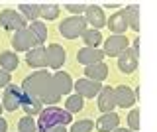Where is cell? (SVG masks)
Masks as SVG:
<instances>
[{"mask_svg": "<svg viewBox=\"0 0 157 132\" xmlns=\"http://www.w3.org/2000/svg\"><path fill=\"white\" fill-rule=\"evenodd\" d=\"M73 122V114L57 106H47L39 112V122H37V132H45L51 126H67Z\"/></svg>", "mask_w": 157, "mask_h": 132, "instance_id": "6da1fadb", "label": "cell"}, {"mask_svg": "<svg viewBox=\"0 0 157 132\" xmlns=\"http://www.w3.org/2000/svg\"><path fill=\"white\" fill-rule=\"evenodd\" d=\"M49 85H51V73L49 71H33L32 75H28L22 81L20 87H22V91L26 95H32L36 99H39Z\"/></svg>", "mask_w": 157, "mask_h": 132, "instance_id": "7a4b0ae2", "label": "cell"}, {"mask_svg": "<svg viewBox=\"0 0 157 132\" xmlns=\"http://www.w3.org/2000/svg\"><path fill=\"white\" fill-rule=\"evenodd\" d=\"M59 32L63 34V38L67 40H77L86 32V20L82 16H69L63 18V22L59 24Z\"/></svg>", "mask_w": 157, "mask_h": 132, "instance_id": "3957f363", "label": "cell"}, {"mask_svg": "<svg viewBox=\"0 0 157 132\" xmlns=\"http://www.w3.org/2000/svg\"><path fill=\"white\" fill-rule=\"evenodd\" d=\"M0 26L10 32H20L28 28V20L20 12L12 10V8H6V10L0 12Z\"/></svg>", "mask_w": 157, "mask_h": 132, "instance_id": "277c9868", "label": "cell"}, {"mask_svg": "<svg viewBox=\"0 0 157 132\" xmlns=\"http://www.w3.org/2000/svg\"><path fill=\"white\" fill-rule=\"evenodd\" d=\"M22 97H24V91H22V87H18V85H10L4 89L2 93V109L4 110H8V112H14L16 109H20L22 106Z\"/></svg>", "mask_w": 157, "mask_h": 132, "instance_id": "5b68a950", "label": "cell"}, {"mask_svg": "<svg viewBox=\"0 0 157 132\" xmlns=\"http://www.w3.org/2000/svg\"><path fill=\"white\" fill-rule=\"evenodd\" d=\"M104 47H102V53L110 57H120L128 47H130V40L126 36H110L108 40L102 42Z\"/></svg>", "mask_w": 157, "mask_h": 132, "instance_id": "8992f818", "label": "cell"}, {"mask_svg": "<svg viewBox=\"0 0 157 132\" xmlns=\"http://www.w3.org/2000/svg\"><path fill=\"white\" fill-rule=\"evenodd\" d=\"M12 47H14V51H29V50H33V47H37V42H36V38L32 36V32L28 30H20V32H14V38H12Z\"/></svg>", "mask_w": 157, "mask_h": 132, "instance_id": "52a82bcc", "label": "cell"}, {"mask_svg": "<svg viewBox=\"0 0 157 132\" xmlns=\"http://www.w3.org/2000/svg\"><path fill=\"white\" fill-rule=\"evenodd\" d=\"M100 89H102L100 83H94L90 79H78L73 83V91L77 95H81L82 99H94V97H98Z\"/></svg>", "mask_w": 157, "mask_h": 132, "instance_id": "ba28073f", "label": "cell"}, {"mask_svg": "<svg viewBox=\"0 0 157 132\" xmlns=\"http://www.w3.org/2000/svg\"><path fill=\"white\" fill-rule=\"evenodd\" d=\"M137 97L136 93L130 89L128 85H118L114 89V102L116 106H120V109H132V106L136 105Z\"/></svg>", "mask_w": 157, "mask_h": 132, "instance_id": "9c48e42d", "label": "cell"}, {"mask_svg": "<svg viewBox=\"0 0 157 132\" xmlns=\"http://www.w3.org/2000/svg\"><path fill=\"white\" fill-rule=\"evenodd\" d=\"M85 20H86V24H90V26H92V30H98V32H100V28L106 26L104 12H102V8L96 6V4H88V6H86Z\"/></svg>", "mask_w": 157, "mask_h": 132, "instance_id": "30bf717a", "label": "cell"}, {"mask_svg": "<svg viewBox=\"0 0 157 132\" xmlns=\"http://www.w3.org/2000/svg\"><path fill=\"white\" fill-rule=\"evenodd\" d=\"M65 59H67V51L63 50V46H59V43L47 46V65L51 69H61Z\"/></svg>", "mask_w": 157, "mask_h": 132, "instance_id": "8fae6325", "label": "cell"}, {"mask_svg": "<svg viewBox=\"0 0 157 132\" xmlns=\"http://www.w3.org/2000/svg\"><path fill=\"white\" fill-rule=\"evenodd\" d=\"M104 59V53L102 50H92V47H82V50L77 51V61L85 67H90L94 63H102Z\"/></svg>", "mask_w": 157, "mask_h": 132, "instance_id": "7c38bea8", "label": "cell"}, {"mask_svg": "<svg viewBox=\"0 0 157 132\" xmlns=\"http://www.w3.org/2000/svg\"><path fill=\"white\" fill-rule=\"evenodd\" d=\"M51 81H53V87L57 89L59 95H71V91H73V79H71V75L65 71H55L51 75Z\"/></svg>", "mask_w": 157, "mask_h": 132, "instance_id": "4fadbf2b", "label": "cell"}, {"mask_svg": "<svg viewBox=\"0 0 157 132\" xmlns=\"http://www.w3.org/2000/svg\"><path fill=\"white\" fill-rule=\"evenodd\" d=\"M26 63L29 67H36V69H43L47 67V50L41 46L33 47L26 53Z\"/></svg>", "mask_w": 157, "mask_h": 132, "instance_id": "5bb4252c", "label": "cell"}, {"mask_svg": "<svg viewBox=\"0 0 157 132\" xmlns=\"http://www.w3.org/2000/svg\"><path fill=\"white\" fill-rule=\"evenodd\" d=\"M116 102H114V89L110 87H102L100 93H98V110L102 114H108V112H114Z\"/></svg>", "mask_w": 157, "mask_h": 132, "instance_id": "9a60e30c", "label": "cell"}, {"mask_svg": "<svg viewBox=\"0 0 157 132\" xmlns=\"http://www.w3.org/2000/svg\"><path fill=\"white\" fill-rule=\"evenodd\" d=\"M106 26L110 28V32L114 34V36H124L126 30H128V22H126V14H124V10L112 14L110 20H106Z\"/></svg>", "mask_w": 157, "mask_h": 132, "instance_id": "2e32d148", "label": "cell"}, {"mask_svg": "<svg viewBox=\"0 0 157 132\" xmlns=\"http://www.w3.org/2000/svg\"><path fill=\"white\" fill-rule=\"evenodd\" d=\"M96 130L98 132H114L118 126H120V116L116 112H108V114H102L100 118H96Z\"/></svg>", "mask_w": 157, "mask_h": 132, "instance_id": "e0dca14e", "label": "cell"}, {"mask_svg": "<svg viewBox=\"0 0 157 132\" xmlns=\"http://www.w3.org/2000/svg\"><path fill=\"white\" fill-rule=\"evenodd\" d=\"M106 77H108V65L104 61H102V63H94V65H90V67L85 69V79H90L94 83L104 81Z\"/></svg>", "mask_w": 157, "mask_h": 132, "instance_id": "ac0fdd59", "label": "cell"}, {"mask_svg": "<svg viewBox=\"0 0 157 132\" xmlns=\"http://www.w3.org/2000/svg\"><path fill=\"white\" fill-rule=\"evenodd\" d=\"M22 109L26 110L28 116H33V114H39V112L43 110V105H41V101H39V99H36V97L26 95V93H24V97H22Z\"/></svg>", "mask_w": 157, "mask_h": 132, "instance_id": "d6986e66", "label": "cell"}, {"mask_svg": "<svg viewBox=\"0 0 157 132\" xmlns=\"http://www.w3.org/2000/svg\"><path fill=\"white\" fill-rule=\"evenodd\" d=\"M20 65V57L16 55V51H2L0 53V67L6 73L16 71Z\"/></svg>", "mask_w": 157, "mask_h": 132, "instance_id": "ffe728a7", "label": "cell"}, {"mask_svg": "<svg viewBox=\"0 0 157 132\" xmlns=\"http://www.w3.org/2000/svg\"><path fill=\"white\" fill-rule=\"evenodd\" d=\"M28 30L32 32V36L36 38V42H37V46H41V43H45L47 42V26L43 22H32V24H28Z\"/></svg>", "mask_w": 157, "mask_h": 132, "instance_id": "44dd1931", "label": "cell"}, {"mask_svg": "<svg viewBox=\"0 0 157 132\" xmlns=\"http://www.w3.org/2000/svg\"><path fill=\"white\" fill-rule=\"evenodd\" d=\"M118 69H120L122 73H134L137 69V59L132 57L130 51L126 50L120 57H118Z\"/></svg>", "mask_w": 157, "mask_h": 132, "instance_id": "7402d4cb", "label": "cell"}, {"mask_svg": "<svg viewBox=\"0 0 157 132\" xmlns=\"http://www.w3.org/2000/svg\"><path fill=\"white\" fill-rule=\"evenodd\" d=\"M124 14H126L128 28H132L134 32H137V30H140V6H137V4L126 6V8H124Z\"/></svg>", "mask_w": 157, "mask_h": 132, "instance_id": "603a6c76", "label": "cell"}, {"mask_svg": "<svg viewBox=\"0 0 157 132\" xmlns=\"http://www.w3.org/2000/svg\"><path fill=\"white\" fill-rule=\"evenodd\" d=\"M81 38H82V42L86 43L85 47H92V50H98V46L104 42V40H102V34L98 30H86Z\"/></svg>", "mask_w": 157, "mask_h": 132, "instance_id": "cb8c5ba5", "label": "cell"}, {"mask_svg": "<svg viewBox=\"0 0 157 132\" xmlns=\"http://www.w3.org/2000/svg\"><path fill=\"white\" fill-rule=\"evenodd\" d=\"M59 14H61L59 4H39V16L43 20H57Z\"/></svg>", "mask_w": 157, "mask_h": 132, "instance_id": "d4e9b609", "label": "cell"}, {"mask_svg": "<svg viewBox=\"0 0 157 132\" xmlns=\"http://www.w3.org/2000/svg\"><path fill=\"white\" fill-rule=\"evenodd\" d=\"M82 109H85V99H82L81 95H69L67 97V102H65V110L67 112H81Z\"/></svg>", "mask_w": 157, "mask_h": 132, "instance_id": "484cf974", "label": "cell"}, {"mask_svg": "<svg viewBox=\"0 0 157 132\" xmlns=\"http://www.w3.org/2000/svg\"><path fill=\"white\" fill-rule=\"evenodd\" d=\"M18 8H20V14H22L26 20H32V22H36V20H37V16H39V4L22 2Z\"/></svg>", "mask_w": 157, "mask_h": 132, "instance_id": "4316f807", "label": "cell"}, {"mask_svg": "<svg viewBox=\"0 0 157 132\" xmlns=\"http://www.w3.org/2000/svg\"><path fill=\"white\" fill-rule=\"evenodd\" d=\"M59 99H61V95H59L57 89L53 87V81H51V85H49L47 89H45V93L39 97L41 105H47V106H55V102H59Z\"/></svg>", "mask_w": 157, "mask_h": 132, "instance_id": "83f0119b", "label": "cell"}, {"mask_svg": "<svg viewBox=\"0 0 157 132\" xmlns=\"http://www.w3.org/2000/svg\"><path fill=\"white\" fill-rule=\"evenodd\" d=\"M18 132H37V122L33 116H22L18 122Z\"/></svg>", "mask_w": 157, "mask_h": 132, "instance_id": "f1b7e54d", "label": "cell"}, {"mask_svg": "<svg viewBox=\"0 0 157 132\" xmlns=\"http://www.w3.org/2000/svg\"><path fill=\"white\" fill-rule=\"evenodd\" d=\"M92 128H94V122L85 118V120L73 122V126H71V130H69V132H92Z\"/></svg>", "mask_w": 157, "mask_h": 132, "instance_id": "f546056e", "label": "cell"}, {"mask_svg": "<svg viewBox=\"0 0 157 132\" xmlns=\"http://www.w3.org/2000/svg\"><path fill=\"white\" fill-rule=\"evenodd\" d=\"M128 124H130V130L132 132H137L140 130V110L137 109H132L130 114H128Z\"/></svg>", "mask_w": 157, "mask_h": 132, "instance_id": "4dcf8cb0", "label": "cell"}, {"mask_svg": "<svg viewBox=\"0 0 157 132\" xmlns=\"http://www.w3.org/2000/svg\"><path fill=\"white\" fill-rule=\"evenodd\" d=\"M65 10H69L73 14V16H82V14H85V10H86V4H81V2H69V4H65Z\"/></svg>", "mask_w": 157, "mask_h": 132, "instance_id": "1f68e13d", "label": "cell"}, {"mask_svg": "<svg viewBox=\"0 0 157 132\" xmlns=\"http://www.w3.org/2000/svg\"><path fill=\"white\" fill-rule=\"evenodd\" d=\"M10 81H12L10 73H6L4 69H0V89H6V87L10 85Z\"/></svg>", "mask_w": 157, "mask_h": 132, "instance_id": "d6a6232c", "label": "cell"}, {"mask_svg": "<svg viewBox=\"0 0 157 132\" xmlns=\"http://www.w3.org/2000/svg\"><path fill=\"white\" fill-rule=\"evenodd\" d=\"M45 132H69V130L65 128V126H61V124H59V126H51V128H47Z\"/></svg>", "mask_w": 157, "mask_h": 132, "instance_id": "836d02e7", "label": "cell"}, {"mask_svg": "<svg viewBox=\"0 0 157 132\" xmlns=\"http://www.w3.org/2000/svg\"><path fill=\"white\" fill-rule=\"evenodd\" d=\"M0 132H8V122L2 116H0Z\"/></svg>", "mask_w": 157, "mask_h": 132, "instance_id": "e575fe53", "label": "cell"}, {"mask_svg": "<svg viewBox=\"0 0 157 132\" xmlns=\"http://www.w3.org/2000/svg\"><path fill=\"white\" fill-rule=\"evenodd\" d=\"M118 6H120V4H110V2L104 4V8H118Z\"/></svg>", "mask_w": 157, "mask_h": 132, "instance_id": "d590c367", "label": "cell"}, {"mask_svg": "<svg viewBox=\"0 0 157 132\" xmlns=\"http://www.w3.org/2000/svg\"><path fill=\"white\" fill-rule=\"evenodd\" d=\"M114 132H132V130H130V128H120V126H118Z\"/></svg>", "mask_w": 157, "mask_h": 132, "instance_id": "8d00e7d4", "label": "cell"}, {"mask_svg": "<svg viewBox=\"0 0 157 132\" xmlns=\"http://www.w3.org/2000/svg\"><path fill=\"white\" fill-rule=\"evenodd\" d=\"M2 110H4V109H2V102H0V116H2Z\"/></svg>", "mask_w": 157, "mask_h": 132, "instance_id": "74e56055", "label": "cell"}]
</instances>
